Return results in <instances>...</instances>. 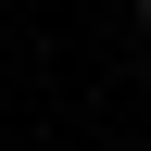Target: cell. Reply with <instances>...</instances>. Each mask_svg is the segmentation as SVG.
<instances>
[{"label": "cell", "instance_id": "6da1fadb", "mask_svg": "<svg viewBox=\"0 0 151 151\" xmlns=\"http://www.w3.org/2000/svg\"><path fill=\"white\" fill-rule=\"evenodd\" d=\"M139 38H151V0H139Z\"/></svg>", "mask_w": 151, "mask_h": 151}]
</instances>
